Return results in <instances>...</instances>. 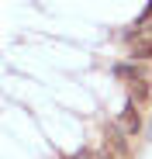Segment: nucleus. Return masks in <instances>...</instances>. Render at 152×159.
<instances>
[{
	"label": "nucleus",
	"instance_id": "f257e3e1",
	"mask_svg": "<svg viewBox=\"0 0 152 159\" xmlns=\"http://www.w3.org/2000/svg\"><path fill=\"white\" fill-rule=\"evenodd\" d=\"M128 131H124L121 125H107V131H104V145H107V152H114L118 159H124L128 156Z\"/></svg>",
	"mask_w": 152,
	"mask_h": 159
},
{
	"label": "nucleus",
	"instance_id": "f03ea898",
	"mask_svg": "<svg viewBox=\"0 0 152 159\" xmlns=\"http://www.w3.org/2000/svg\"><path fill=\"white\" fill-rule=\"evenodd\" d=\"M124 131H128V135H138V131H142V118H138V107H135V100L128 104V107H124L121 111V121H118Z\"/></svg>",
	"mask_w": 152,
	"mask_h": 159
},
{
	"label": "nucleus",
	"instance_id": "7ed1b4c3",
	"mask_svg": "<svg viewBox=\"0 0 152 159\" xmlns=\"http://www.w3.org/2000/svg\"><path fill=\"white\" fill-rule=\"evenodd\" d=\"M135 59H152V42H135Z\"/></svg>",
	"mask_w": 152,
	"mask_h": 159
},
{
	"label": "nucleus",
	"instance_id": "20e7f679",
	"mask_svg": "<svg viewBox=\"0 0 152 159\" xmlns=\"http://www.w3.org/2000/svg\"><path fill=\"white\" fill-rule=\"evenodd\" d=\"M73 159H97V152H90V149H80V152H76Z\"/></svg>",
	"mask_w": 152,
	"mask_h": 159
},
{
	"label": "nucleus",
	"instance_id": "39448f33",
	"mask_svg": "<svg viewBox=\"0 0 152 159\" xmlns=\"http://www.w3.org/2000/svg\"><path fill=\"white\" fill-rule=\"evenodd\" d=\"M118 76H135V66H118Z\"/></svg>",
	"mask_w": 152,
	"mask_h": 159
},
{
	"label": "nucleus",
	"instance_id": "423d86ee",
	"mask_svg": "<svg viewBox=\"0 0 152 159\" xmlns=\"http://www.w3.org/2000/svg\"><path fill=\"white\" fill-rule=\"evenodd\" d=\"M97 159H118L114 152H97Z\"/></svg>",
	"mask_w": 152,
	"mask_h": 159
}]
</instances>
